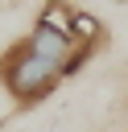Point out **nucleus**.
Segmentation results:
<instances>
[{
    "label": "nucleus",
    "instance_id": "obj_7",
    "mask_svg": "<svg viewBox=\"0 0 128 132\" xmlns=\"http://www.w3.org/2000/svg\"><path fill=\"white\" fill-rule=\"evenodd\" d=\"M0 4H4V0H0Z\"/></svg>",
    "mask_w": 128,
    "mask_h": 132
},
{
    "label": "nucleus",
    "instance_id": "obj_2",
    "mask_svg": "<svg viewBox=\"0 0 128 132\" xmlns=\"http://www.w3.org/2000/svg\"><path fill=\"white\" fill-rule=\"evenodd\" d=\"M25 41H29L33 54H41L45 62H54L58 70L66 66V58H70V50H74L70 37H62V33H54V29H45V25H33V33H29Z\"/></svg>",
    "mask_w": 128,
    "mask_h": 132
},
{
    "label": "nucleus",
    "instance_id": "obj_5",
    "mask_svg": "<svg viewBox=\"0 0 128 132\" xmlns=\"http://www.w3.org/2000/svg\"><path fill=\"white\" fill-rule=\"evenodd\" d=\"M4 124H8V120H4V116H0V132H4Z\"/></svg>",
    "mask_w": 128,
    "mask_h": 132
},
{
    "label": "nucleus",
    "instance_id": "obj_6",
    "mask_svg": "<svg viewBox=\"0 0 128 132\" xmlns=\"http://www.w3.org/2000/svg\"><path fill=\"white\" fill-rule=\"evenodd\" d=\"M120 4H128V0H120Z\"/></svg>",
    "mask_w": 128,
    "mask_h": 132
},
{
    "label": "nucleus",
    "instance_id": "obj_3",
    "mask_svg": "<svg viewBox=\"0 0 128 132\" xmlns=\"http://www.w3.org/2000/svg\"><path fill=\"white\" fill-rule=\"evenodd\" d=\"M70 21H74V8H70V0H45L33 25H45V29H54V33H62V37H70V41H74V33H70Z\"/></svg>",
    "mask_w": 128,
    "mask_h": 132
},
{
    "label": "nucleus",
    "instance_id": "obj_4",
    "mask_svg": "<svg viewBox=\"0 0 128 132\" xmlns=\"http://www.w3.org/2000/svg\"><path fill=\"white\" fill-rule=\"evenodd\" d=\"M70 33H74V41H99V45H103V21H99L95 12H83V8H74Z\"/></svg>",
    "mask_w": 128,
    "mask_h": 132
},
{
    "label": "nucleus",
    "instance_id": "obj_1",
    "mask_svg": "<svg viewBox=\"0 0 128 132\" xmlns=\"http://www.w3.org/2000/svg\"><path fill=\"white\" fill-rule=\"evenodd\" d=\"M58 82H62V70H58L54 62H45L41 54H33L25 37L12 41V45L0 54V87H4V95L12 99L17 111H29V107L45 103V99L58 91Z\"/></svg>",
    "mask_w": 128,
    "mask_h": 132
}]
</instances>
